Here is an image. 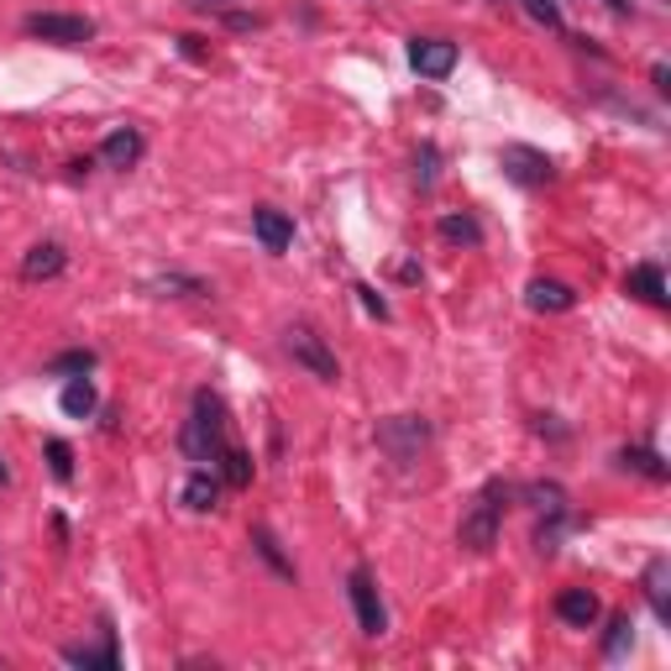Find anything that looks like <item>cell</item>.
<instances>
[{
	"mask_svg": "<svg viewBox=\"0 0 671 671\" xmlns=\"http://www.w3.org/2000/svg\"><path fill=\"white\" fill-rule=\"evenodd\" d=\"M499 163H504V173H510L514 184H525V189H540L556 179V163L546 158L540 147H525V142H510V147L499 153Z\"/></svg>",
	"mask_w": 671,
	"mask_h": 671,
	"instance_id": "8992f818",
	"label": "cell"
},
{
	"mask_svg": "<svg viewBox=\"0 0 671 671\" xmlns=\"http://www.w3.org/2000/svg\"><path fill=\"white\" fill-rule=\"evenodd\" d=\"M556 619H562V624H572V630H588L592 619H598V592L566 588L562 598H556Z\"/></svg>",
	"mask_w": 671,
	"mask_h": 671,
	"instance_id": "8fae6325",
	"label": "cell"
},
{
	"mask_svg": "<svg viewBox=\"0 0 671 671\" xmlns=\"http://www.w3.org/2000/svg\"><path fill=\"white\" fill-rule=\"evenodd\" d=\"M619 467H630V472H640V478H650V483H667L671 467L656 452H645V446H624L619 452Z\"/></svg>",
	"mask_w": 671,
	"mask_h": 671,
	"instance_id": "d6986e66",
	"label": "cell"
},
{
	"mask_svg": "<svg viewBox=\"0 0 671 671\" xmlns=\"http://www.w3.org/2000/svg\"><path fill=\"white\" fill-rule=\"evenodd\" d=\"M525 11H530L536 22H546L551 32L562 27V11H556V0H525Z\"/></svg>",
	"mask_w": 671,
	"mask_h": 671,
	"instance_id": "4316f807",
	"label": "cell"
},
{
	"mask_svg": "<svg viewBox=\"0 0 671 671\" xmlns=\"http://www.w3.org/2000/svg\"><path fill=\"white\" fill-rule=\"evenodd\" d=\"M603 5H609L614 16H624V11H630V0H603Z\"/></svg>",
	"mask_w": 671,
	"mask_h": 671,
	"instance_id": "f546056e",
	"label": "cell"
},
{
	"mask_svg": "<svg viewBox=\"0 0 671 671\" xmlns=\"http://www.w3.org/2000/svg\"><path fill=\"white\" fill-rule=\"evenodd\" d=\"M252 546H257V556H263L278 577H289V583H295V562H284V551H278V540H273L268 525H257V530H252Z\"/></svg>",
	"mask_w": 671,
	"mask_h": 671,
	"instance_id": "7402d4cb",
	"label": "cell"
},
{
	"mask_svg": "<svg viewBox=\"0 0 671 671\" xmlns=\"http://www.w3.org/2000/svg\"><path fill=\"white\" fill-rule=\"evenodd\" d=\"M510 499H514V488L504 483V478H493V483L478 488V499L467 504V514H462V525H457V540L467 546V551H493L499 546V525H504V510H510Z\"/></svg>",
	"mask_w": 671,
	"mask_h": 671,
	"instance_id": "6da1fadb",
	"label": "cell"
},
{
	"mask_svg": "<svg viewBox=\"0 0 671 671\" xmlns=\"http://www.w3.org/2000/svg\"><path fill=\"white\" fill-rule=\"evenodd\" d=\"M347 592H351V609H357V624H362V635H383L388 630V609H383V598H378V583L368 566H357L347 577Z\"/></svg>",
	"mask_w": 671,
	"mask_h": 671,
	"instance_id": "5b68a950",
	"label": "cell"
},
{
	"mask_svg": "<svg viewBox=\"0 0 671 671\" xmlns=\"http://www.w3.org/2000/svg\"><path fill=\"white\" fill-rule=\"evenodd\" d=\"M577 304V295L566 289V284H556V278H536L530 284V310H551V315H566Z\"/></svg>",
	"mask_w": 671,
	"mask_h": 671,
	"instance_id": "9a60e30c",
	"label": "cell"
},
{
	"mask_svg": "<svg viewBox=\"0 0 671 671\" xmlns=\"http://www.w3.org/2000/svg\"><path fill=\"white\" fill-rule=\"evenodd\" d=\"M415 179H420V189L435 184V147H420V158H415Z\"/></svg>",
	"mask_w": 671,
	"mask_h": 671,
	"instance_id": "83f0119b",
	"label": "cell"
},
{
	"mask_svg": "<svg viewBox=\"0 0 671 671\" xmlns=\"http://www.w3.org/2000/svg\"><path fill=\"white\" fill-rule=\"evenodd\" d=\"M252 231H257V242L268 247V252H284V247L295 242V220L284 211H273V205H257V211H252Z\"/></svg>",
	"mask_w": 671,
	"mask_h": 671,
	"instance_id": "9c48e42d",
	"label": "cell"
},
{
	"mask_svg": "<svg viewBox=\"0 0 671 671\" xmlns=\"http://www.w3.org/2000/svg\"><path fill=\"white\" fill-rule=\"evenodd\" d=\"M48 462H53V478L58 483H69V478H74V452H69V441H48Z\"/></svg>",
	"mask_w": 671,
	"mask_h": 671,
	"instance_id": "484cf974",
	"label": "cell"
},
{
	"mask_svg": "<svg viewBox=\"0 0 671 671\" xmlns=\"http://www.w3.org/2000/svg\"><path fill=\"white\" fill-rule=\"evenodd\" d=\"M0 483H5V467H0Z\"/></svg>",
	"mask_w": 671,
	"mask_h": 671,
	"instance_id": "4dcf8cb0",
	"label": "cell"
},
{
	"mask_svg": "<svg viewBox=\"0 0 671 671\" xmlns=\"http://www.w3.org/2000/svg\"><path fill=\"white\" fill-rule=\"evenodd\" d=\"M63 661L69 667H106V671H116L121 661H116V630H106V645L95 650V645H69L63 650Z\"/></svg>",
	"mask_w": 671,
	"mask_h": 671,
	"instance_id": "e0dca14e",
	"label": "cell"
},
{
	"mask_svg": "<svg viewBox=\"0 0 671 671\" xmlns=\"http://www.w3.org/2000/svg\"><path fill=\"white\" fill-rule=\"evenodd\" d=\"M630 645H635V624H630V614H619L614 624H609V640H603V656H609V661H619V656H624Z\"/></svg>",
	"mask_w": 671,
	"mask_h": 671,
	"instance_id": "d4e9b609",
	"label": "cell"
},
{
	"mask_svg": "<svg viewBox=\"0 0 671 671\" xmlns=\"http://www.w3.org/2000/svg\"><path fill=\"white\" fill-rule=\"evenodd\" d=\"M624 289H630V295H640L645 304H667V278H661V268H656V263H640V268H630Z\"/></svg>",
	"mask_w": 671,
	"mask_h": 671,
	"instance_id": "2e32d148",
	"label": "cell"
},
{
	"mask_svg": "<svg viewBox=\"0 0 671 671\" xmlns=\"http://www.w3.org/2000/svg\"><path fill=\"white\" fill-rule=\"evenodd\" d=\"M63 263H69V257H63V247L58 242H37L27 257H22V278H32V284H37V278H58Z\"/></svg>",
	"mask_w": 671,
	"mask_h": 671,
	"instance_id": "4fadbf2b",
	"label": "cell"
},
{
	"mask_svg": "<svg viewBox=\"0 0 671 671\" xmlns=\"http://www.w3.org/2000/svg\"><path fill=\"white\" fill-rule=\"evenodd\" d=\"M645 598H650V609L661 624H671V562L667 556H656V562L645 566Z\"/></svg>",
	"mask_w": 671,
	"mask_h": 671,
	"instance_id": "30bf717a",
	"label": "cell"
},
{
	"mask_svg": "<svg viewBox=\"0 0 671 671\" xmlns=\"http://www.w3.org/2000/svg\"><path fill=\"white\" fill-rule=\"evenodd\" d=\"M441 242H462V247H478L483 242V226L472 220V215H441Z\"/></svg>",
	"mask_w": 671,
	"mask_h": 671,
	"instance_id": "ffe728a7",
	"label": "cell"
},
{
	"mask_svg": "<svg viewBox=\"0 0 671 671\" xmlns=\"http://www.w3.org/2000/svg\"><path fill=\"white\" fill-rule=\"evenodd\" d=\"M22 27L32 37H43V43H63V48H80V43L95 37V22L89 16H69V11H32Z\"/></svg>",
	"mask_w": 671,
	"mask_h": 671,
	"instance_id": "277c9868",
	"label": "cell"
},
{
	"mask_svg": "<svg viewBox=\"0 0 671 671\" xmlns=\"http://www.w3.org/2000/svg\"><path fill=\"white\" fill-rule=\"evenodd\" d=\"M525 504L546 519H566V488L562 483H530L525 488Z\"/></svg>",
	"mask_w": 671,
	"mask_h": 671,
	"instance_id": "ac0fdd59",
	"label": "cell"
},
{
	"mask_svg": "<svg viewBox=\"0 0 671 671\" xmlns=\"http://www.w3.org/2000/svg\"><path fill=\"white\" fill-rule=\"evenodd\" d=\"M184 504L194 514H211L215 504H220V478H215V472H205V467H200V472H189V478H184Z\"/></svg>",
	"mask_w": 671,
	"mask_h": 671,
	"instance_id": "5bb4252c",
	"label": "cell"
},
{
	"mask_svg": "<svg viewBox=\"0 0 671 671\" xmlns=\"http://www.w3.org/2000/svg\"><path fill=\"white\" fill-rule=\"evenodd\" d=\"M63 415H74V420H84V415H95V383L89 378H69V388H63Z\"/></svg>",
	"mask_w": 671,
	"mask_h": 671,
	"instance_id": "44dd1931",
	"label": "cell"
},
{
	"mask_svg": "<svg viewBox=\"0 0 671 671\" xmlns=\"http://www.w3.org/2000/svg\"><path fill=\"white\" fill-rule=\"evenodd\" d=\"M136 158H142V132H132V127H116V132L100 142V163H106V168H132Z\"/></svg>",
	"mask_w": 671,
	"mask_h": 671,
	"instance_id": "7c38bea8",
	"label": "cell"
},
{
	"mask_svg": "<svg viewBox=\"0 0 671 671\" xmlns=\"http://www.w3.org/2000/svg\"><path fill=\"white\" fill-rule=\"evenodd\" d=\"M351 295L362 299V310H368V315H378V321H388V304H383V299H378V289H368V284H357V289H351Z\"/></svg>",
	"mask_w": 671,
	"mask_h": 671,
	"instance_id": "f1b7e54d",
	"label": "cell"
},
{
	"mask_svg": "<svg viewBox=\"0 0 671 671\" xmlns=\"http://www.w3.org/2000/svg\"><path fill=\"white\" fill-rule=\"evenodd\" d=\"M426 435H430V426L420 420V415H394V420H383V426H378V441H383V452H388L394 462L420 457Z\"/></svg>",
	"mask_w": 671,
	"mask_h": 671,
	"instance_id": "52a82bcc",
	"label": "cell"
},
{
	"mask_svg": "<svg viewBox=\"0 0 671 671\" xmlns=\"http://www.w3.org/2000/svg\"><path fill=\"white\" fill-rule=\"evenodd\" d=\"M179 446H184V457L200 462V467H215L220 452H226V404L215 399L211 388H200V394H194V415H189Z\"/></svg>",
	"mask_w": 671,
	"mask_h": 671,
	"instance_id": "7a4b0ae2",
	"label": "cell"
},
{
	"mask_svg": "<svg viewBox=\"0 0 671 671\" xmlns=\"http://www.w3.org/2000/svg\"><path fill=\"white\" fill-rule=\"evenodd\" d=\"M220 472H226V483L231 488H247L252 483V457L237 452V446H226V452H220Z\"/></svg>",
	"mask_w": 671,
	"mask_h": 671,
	"instance_id": "cb8c5ba5",
	"label": "cell"
},
{
	"mask_svg": "<svg viewBox=\"0 0 671 671\" xmlns=\"http://www.w3.org/2000/svg\"><path fill=\"white\" fill-rule=\"evenodd\" d=\"M284 347H289V357H295L299 368H310V378H321V383H336V378H342V362H336V351L325 347L321 331L289 325V331H284Z\"/></svg>",
	"mask_w": 671,
	"mask_h": 671,
	"instance_id": "3957f363",
	"label": "cell"
},
{
	"mask_svg": "<svg viewBox=\"0 0 671 671\" xmlns=\"http://www.w3.org/2000/svg\"><path fill=\"white\" fill-rule=\"evenodd\" d=\"M409 69L426 74V80H446L457 69V43H446V37H415L409 43Z\"/></svg>",
	"mask_w": 671,
	"mask_h": 671,
	"instance_id": "ba28073f",
	"label": "cell"
},
{
	"mask_svg": "<svg viewBox=\"0 0 671 671\" xmlns=\"http://www.w3.org/2000/svg\"><path fill=\"white\" fill-rule=\"evenodd\" d=\"M84 373H95V351H89V347L63 351V357H53V362H48V378H84Z\"/></svg>",
	"mask_w": 671,
	"mask_h": 671,
	"instance_id": "603a6c76",
	"label": "cell"
}]
</instances>
